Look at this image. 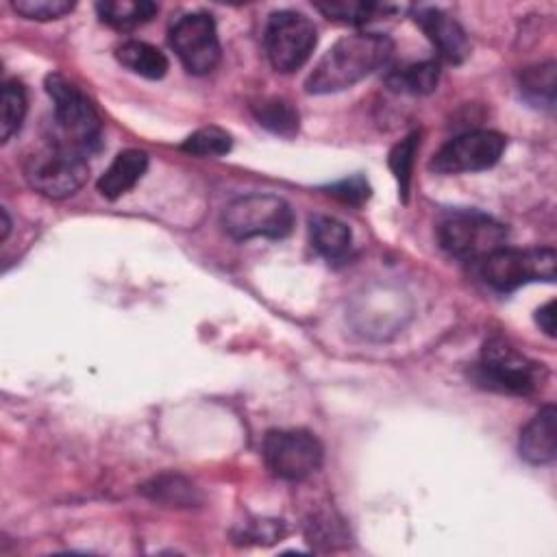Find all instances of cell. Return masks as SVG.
<instances>
[{"mask_svg":"<svg viewBox=\"0 0 557 557\" xmlns=\"http://www.w3.org/2000/svg\"><path fill=\"white\" fill-rule=\"evenodd\" d=\"M394 44L381 33H352L337 39L313 65L305 81L309 94H335L350 89L392 57Z\"/></svg>","mask_w":557,"mask_h":557,"instance_id":"cell-1","label":"cell"},{"mask_svg":"<svg viewBox=\"0 0 557 557\" xmlns=\"http://www.w3.org/2000/svg\"><path fill=\"white\" fill-rule=\"evenodd\" d=\"M46 91L52 100V141L85 157L96 152L102 141V122L89 98L63 74H48Z\"/></svg>","mask_w":557,"mask_h":557,"instance_id":"cell-2","label":"cell"},{"mask_svg":"<svg viewBox=\"0 0 557 557\" xmlns=\"http://www.w3.org/2000/svg\"><path fill=\"white\" fill-rule=\"evenodd\" d=\"M294 209L276 194H246L231 200L222 211V226L237 242L283 239L294 231Z\"/></svg>","mask_w":557,"mask_h":557,"instance_id":"cell-3","label":"cell"},{"mask_svg":"<svg viewBox=\"0 0 557 557\" xmlns=\"http://www.w3.org/2000/svg\"><path fill=\"white\" fill-rule=\"evenodd\" d=\"M22 170L26 183L37 194L52 200L74 196L85 185L89 174L85 154L52 139L26 154Z\"/></svg>","mask_w":557,"mask_h":557,"instance_id":"cell-4","label":"cell"},{"mask_svg":"<svg viewBox=\"0 0 557 557\" xmlns=\"http://www.w3.org/2000/svg\"><path fill=\"white\" fill-rule=\"evenodd\" d=\"M435 233L442 250L461 261H481L507 246V228L481 211H450L437 222Z\"/></svg>","mask_w":557,"mask_h":557,"instance_id":"cell-5","label":"cell"},{"mask_svg":"<svg viewBox=\"0 0 557 557\" xmlns=\"http://www.w3.org/2000/svg\"><path fill=\"white\" fill-rule=\"evenodd\" d=\"M476 263L481 278L492 289L505 294L533 281L553 283L557 274V252L553 248L503 246Z\"/></svg>","mask_w":557,"mask_h":557,"instance_id":"cell-6","label":"cell"},{"mask_svg":"<svg viewBox=\"0 0 557 557\" xmlns=\"http://www.w3.org/2000/svg\"><path fill=\"white\" fill-rule=\"evenodd\" d=\"M542 363H533L503 337L483 344L481 361L474 370L476 383L503 394H531L542 383Z\"/></svg>","mask_w":557,"mask_h":557,"instance_id":"cell-7","label":"cell"},{"mask_svg":"<svg viewBox=\"0 0 557 557\" xmlns=\"http://www.w3.org/2000/svg\"><path fill=\"white\" fill-rule=\"evenodd\" d=\"M318 44L313 22L298 11H276L268 17L263 46L270 65L281 74L300 70Z\"/></svg>","mask_w":557,"mask_h":557,"instance_id":"cell-8","label":"cell"},{"mask_svg":"<svg viewBox=\"0 0 557 557\" xmlns=\"http://www.w3.org/2000/svg\"><path fill=\"white\" fill-rule=\"evenodd\" d=\"M322 444L305 429L268 431L263 437V461L283 481H302L322 466Z\"/></svg>","mask_w":557,"mask_h":557,"instance_id":"cell-9","label":"cell"},{"mask_svg":"<svg viewBox=\"0 0 557 557\" xmlns=\"http://www.w3.org/2000/svg\"><path fill=\"white\" fill-rule=\"evenodd\" d=\"M170 46L187 72L205 76L220 63V37L209 13H187L170 28Z\"/></svg>","mask_w":557,"mask_h":557,"instance_id":"cell-10","label":"cell"},{"mask_svg":"<svg viewBox=\"0 0 557 557\" xmlns=\"http://www.w3.org/2000/svg\"><path fill=\"white\" fill-rule=\"evenodd\" d=\"M507 139L496 131H468L446 141L431 159L429 168L440 174L481 172L498 163Z\"/></svg>","mask_w":557,"mask_h":557,"instance_id":"cell-11","label":"cell"},{"mask_svg":"<svg viewBox=\"0 0 557 557\" xmlns=\"http://www.w3.org/2000/svg\"><path fill=\"white\" fill-rule=\"evenodd\" d=\"M413 20L444 61L461 63L470 54V39L466 30L448 13L433 7H420Z\"/></svg>","mask_w":557,"mask_h":557,"instance_id":"cell-12","label":"cell"},{"mask_svg":"<svg viewBox=\"0 0 557 557\" xmlns=\"http://www.w3.org/2000/svg\"><path fill=\"white\" fill-rule=\"evenodd\" d=\"M557 455V409L542 407L520 433V457L533 466L550 463Z\"/></svg>","mask_w":557,"mask_h":557,"instance_id":"cell-13","label":"cell"},{"mask_svg":"<svg viewBox=\"0 0 557 557\" xmlns=\"http://www.w3.org/2000/svg\"><path fill=\"white\" fill-rule=\"evenodd\" d=\"M148 154L137 148H128L115 154L111 165L98 178V191L107 200H117L126 191H131L139 178L146 174Z\"/></svg>","mask_w":557,"mask_h":557,"instance_id":"cell-14","label":"cell"},{"mask_svg":"<svg viewBox=\"0 0 557 557\" xmlns=\"http://www.w3.org/2000/svg\"><path fill=\"white\" fill-rule=\"evenodd\" d=\"M309 235H311V246L326 261L344 259L352 244L350 228L342 220L331 215H313L309 220Z\"/></svg>","mask_w":557,"mask_h":557,"instance_id":"cell-15","label":"cell"},{"mask_svg":"<svg viewBox=\"0 0 557 557\" xmlns=\"http://www.w3.org/2000/svg\"><path fill=\"white\" fill-rule=\"evenodd\" d=\"M117 61L131 70L137 76L159 81L165 76L170 63L168 57L152 44L139 41V39H128L115 48Z\"/></svg>","mask_w":557,"mask_h":557,"instance_id":"cell-16","label":"cell"},{"mask_svg":"<svg viewBox=\"0 0 557 557\" xmlns=\"http://www.w3.org/2000/svg\"><path fill=\"white\" fill-rule=\"evenodd\" d=\"M96 11L104 24L115 30H133L154 17L159 7L150 0H107L98 2Z\"/></svg>","mask_w":557,"mask_h":557,"instance_id":"cell-17","label":"cell"},{"mask_svg":"<svg viewBox=\"0 0 557 557\" xmlns=\"http://www.w3.org/2000/svg\"><path fill=\"white\" fill-rule=\"evenodd\" d=\"M440 81V65L437 61H420L398 67L385 76V83L392 91L424 96L437 87Z\"/></svg>","mask_w":557,"mask_h":557,"instance_id":"cell-18","label":"cell"},{"mask_svg":"<svg viewBox=\"0 0 557 557\" xmlns=\"http://www.w3.org/2000/svg\"><path fill=\"white\" fill-rule=\"evenodd\" d=\"M141 494L165 507H196L200 492L181 474H161L141 487Z\"/></svg>","mask_w":557,"mask_h":557,"instance_id":"cell-19","label":"cell"},{"mask_svg":"<svg viewBox=\"0 0 557 557\" xmlns=\"http://www.w3.org/2000/svg\"><path fill=\"white\" fill-rule=\"evenodd\" d=\"M250 109L261 126L281 137H292L298 131V111L283 98H261Z\"/></svg>","mask_w":557,"mask_h":557,"instance_id":"cell-20","label":"cell"},{"mask_svg":"<svg viewBox=\"0 0 557 557\" xmlns=\"http://www.w3.org/2000/svg\"><path fill=\"white\" fill-rule=\"evenodd\" d=\"M555 63L546 61L533 67H527L520 74V91L533 104L542 109L555 107Z\"/></svg>","mask_w":557,"mask_h":557,"instance_id":"cell-21","label":"cell"},{"mask_svg":"<svg viewBox=\"0 0 557 557\" xmlns=\"http://www.w3.org/2000/svg\"><path fill=\"white\" fill-rule=\"evenodd\" d=\"M26 115V91L17 81H7L0 94V141L7 144Z\"/></svg>","mask_w":557,"mask_h":557,"instance_id":"cell-22","label":"cell"},{"mask_svg":"<svg viewBox=\"0 0 557 557\" xmlns=\"http://www.w3.org/2000/svg\"><path fill=\"white\" fill-rule=\"evenodd\" d=\"M320 13H324L329 20L344 22V24H366L370 20H376L379 15H387L394 11L389 4H376V2H329V4H315Z\"/></svg>","mask_w":557,"mask_h":557,"instance_id":"cell-23","label":"cell"},{"mask_svg":"<svg viewBox=\"0 0 557 557\" xmlns=\"http://www.w3.org/2000/svg\"><path fill=\"white\" fill-rule=\"evenodd\" d=\"M233 139L220 126H202L194 131L183 144L181 150L196 154V157H222L231 150Z\"/></svg>","mask_w":557,"mask_h":557,"instance_id":"cell-24","label":"cell"},{"mask_svg":"<svg viewBox=\"0 0 557 557\" xmlns=\"http://www.w3.org/2000/svg\"><path fill=\"white\" fill-rule=\"evenodd\" d=\"M420 146V133L413 131L405 139H400L392 152H389V168L398 181V189L403 198H407L409 191V181H411V170H413V159Z\"/></svg>","mask_w":557,"mask_h":557,"instance_id":"cell-25","label":"cell"},{"mask_svg":"<svg viewBox=\"0 0 557 557\" xmlns=\"http://www.w3.org/2000/svg\"><path fill=\"white\" fill-rule=\"evenodd\" d=\"M13 9L26 20L48 22V20H59L65 13H70L74 9V2H67V0H15Z\"/></svg>","mask_w":557,"mask_h":557,"instance_id":"cell-26","label":"cell"},{"mask_svg":"<svg viewBox=\"0 0 557 557\" xmlns=\"http://www.w3.org/2000/svg\"><path fill=\"white\" fill-rule=\"evenodd\" d=\"M329 194L342 202L361 205L370 196V185L363 176L355 174V176H348V178H342V181L329 185Z\"/></svg>","mask_w":557,"mask_h":557,"instance_id":"cell-27","label":"cell"},{"mask_svg":"<svg viewBox=\"0 0 557 557\" xmlns=\"http://www.w3.org/2000/svg\"><path fill=\"white\" fill-rule=\"evenodd\" d=\"M535 322L548 337H555V300H548L544 307L537 309Z\"/></svg>","mask_w":557,"mask_h":557,"instance_id":"cell-28","label":"cell"},{"mask_svg":"<svg viewBox=\"0 0 557 557\" xmlns=\"http://www.w3.org/2000/svg\"><path fill=\"white\" fill-rule=\"evenodd\" d=\"M0 215H2V239H7V235H9V228H11V222H9V215H7V209H2L0 211Z\"/></svg>","mask_w":557,"mask_h":557,"instance_id":"cell-29","label":"cell"}]
</instances>
